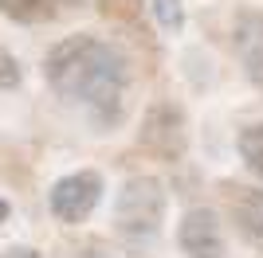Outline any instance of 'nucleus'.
Wrapping results in <instances>:
<instances>
[{
  "mask_svg": "<svg viewBox=\"0 0 263 258\" xmlns=\"http://www.w3.org/2000/svg\"><path fill=\"white\" fill-rule=\"evenodd\" d=\"M44 78L55 90V98L95 114L99 121H118L126 110L130 63L95 35H71L55 43L44 63Z\"/></svg>",
  "mask_w": 263,
  "mask_h": 258,
  "instance_id": "f257e3e1",
  "label": "nucleus"
},
{
  "mask_svg": "<svg viewBox=\"0 0 263 258\" xmlns=\"http://www.w3.org/2000/svg\"><path fill=\"white\" fill-rule=\"evenodd\" d=\"M165 204H169V196L157 176H130L114 200V227L130 239H149L161 231Z\"/></svg>",
  "mask_w": 263,
  "mask_h": 258,
  "instance_id": "f03ea898",
  "label": "nucleus"
},
{
  "mask_svg": "<svg viewBox=\"0 0 263 258\" xmlns=\"http://www.w3.org/2000/svg\"><path fill=\"white\" fill-rule=\"evenodd\" d=\"M138 145L145 153H154L157 161H181L189 149V125L181 106L173 102H154L142 118V129H138Z\"/></svg>",
  "mask_w": 263,
  "mask_h": 258,
  "instance_id": "7ed1b4c3",
  "label": "nucleus"
},
{
  "mask_svg": "<svg viewBox=\"0 0 263 258\" xmlns=\"http://www.w3.org/2000/svg\"><path fill=\"white\" fill-rule=\"evenodd\" d=\"M99 200H102V176L90 172V168H79L71 176H63V180H55L51 196H47L51 215L67 227L87 223L90 215H95V207H99Z\"/></svg>",
  "mask_w": 263,
  "mask_h": 258,
  "instance_id": "20e7f679",
  "label": "nucleus"
},
{
  "mask_svg": "<svg viewBox=\"0 0 263 258\" xmlns=\"http://www.w3.org/2000/svg\"><path fill=\"white\" fill-rule=\"evenodd\" d=\"M177 243L189 258H224V227L212 207H189L177 227Z\"/></svg>",
  "mask_w": 263,
  "mask_h": 258,
  "instance_id": "39448f33",
  "label": "nucleus"
},
{
  "mask_svg": "<svg viewBox=\"0 0 263 258\" xmlns=\"http://www.w3.org/2000/svg\"><path fill=\"white\" fill-rule=\"evenodd\" d=\"M228 219L248 247L263 250V188L232 184L228 188Z\"/></svg>",
  "mask_w": 263,
  "mask_h": 258,
  "instance_id": "423d86ee",
  "label": "nucleus"
},
{
  "mask_svg": "<svg viewBox=\"0 0 263 258\" xmlns=\"http://www.w3.org/2000/svg\"><path fill=\"white\" fill-rule=\"evenodd\" d=\"M232 47H236V59L243 63V75L255 86H263V16L243 12L232 32Z\"/></svg>",
  "mask_w": 263,
  "mask_h": 258,
  "instance_id": "0eeeda50",
  "label": "nucleus"
},
{
  "mask_svg": "<svg viewBox=\"0 0 263 258\" xmlns=\"http://www.w3.org/2000/svg\"><path fill=\"white\" fill-rule=\"evenodd\" d=\"M236 149H240L243 164L255 180H263V121H252L236 133Z\"/></svg>",
  "mask_w": 263,
  "mask_h": 258,
  "instance_id": "6e6552de",
  "label": "nucleus"
},
{
  "mask_svg": "<svg viewBox=\"0 0 263 258\" xmlns=\"http://www.w3.org/2000/svg\"><path fill=\"white\" fill-rule=\"evenodd\" d=\"M75 0H0V12L12 20H44L55 8H67Z\"/></svg>",
  "mask_w": 263,
  "mask_h": 258,
  "instance_id": "1a4fd4ad",
  "label": "nucleus"
},
{
  "mask_svg": "<svg viewBox=\"0 0 263 258\" xmlns=\"http://www.w3.org/2000/svg\"><path fill=\"white\" fill-rule=\"evenodd\" d=\"M149 8H154L157 24H161L165 32H181L185 28V0H149Z\"/></svg>",
  "mask_w": 263,
  "mask_h": 258,
  "instance_id": "9d476101",
  "label": "nucleus"
},
{
  "mask_svg": "<svg viewBox=\"0 0 263 258\" xmlns=\"http://www.w3.org/2000/svg\"><path fill=\"white\" fill-rule=\"evenodd\" d=\"M102 16H122V20H134L142 12V0H99Z\"/></svg>",
  "mask_w": 263,
  "mask_h": 258,
  "instance_id": "9b49d317",
  "label": "nucleus"
},
{
  "mask_svg": "<svg viewBox=\"0 0 263 258\" xmlns=\"http://www.w3.org/2000/svg\"><path fill=\"white\" fill-rule=\"evenodd\" d=\"M12 86H20V63L8 51H0V94L12 90Z\"/></svg>",
  "mask_w": 263,
  "mask_h": 258,
  "instance_id": "f8f14e48",
  "label": "nucleus"
},
{
  "mask_svg": "<svg viewBox=\"0 0 263 258\" xmlns=\"http://www.w3.org/2000/svg\"><path fill=\"white\" fill-rule=\"evenodd\" d=\"M0 258H40V250H35V247H24V243H16V247H8Z\"/></svg>",
  "mask_w": 263,
  "mask_h": 258,
  "instance_id": "ddd939ff",
  "label": "nucleus"
},
{
  "mask_svg": "<svg viewBox=\"0 0 263 258\" xmlns=\"http://www.w3.org/2000/svg\"><path fill=\"white\" fill-rule=\"evenodd\" d=\"M75 258H114L110 250H99V247H90V250H79Z\"/></svg>",
  "mask_w": 263,
  "mask_h": 258,
  "instance_id": "4468645a",
  "label": "nucleus"
},
{
  "mask_svg": "<svg viewBox=\"0 0 263 258\" xmlns=\"http://www.w3.org/2000/svg\"><path fill=\"white\" fill-rule=\"evenodd\" d=\"M4 215H8V207H4V204H0V219H4Z\"/></svg>",
  "mask_w": 263,
  "mask_h": 258,
  "instance_id": "2eb2a0df",
  "label": "nucleus"
}]
</instances>
